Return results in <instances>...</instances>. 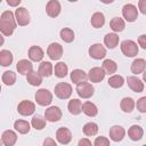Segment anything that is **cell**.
<instances>
[{"mask_svg": "<svg viewBox=\"0 0 146 146\" xmlns=\"http://www.w3.org/2000/svg\"><path fill=\"white\" fill-rule=\"evenodd\" d=\"M17 26V22L15 15L10 10H6L1 14L0 17V31L5 36H9L14 33Z\"/></svg>", "mask_w": 146, "mask_h": 146, "instance_id": "1", "label": "cell"}, {"mask_svg": "<svg viewBox=\"0 0 146 146\" xmlns=\"http://www.w3.org/2000/svg\"><path fill=\"white\" fill-rule=\"evenodd\" d=\"M55 95L59 99H67L72 95V86L66 82H59L55 86Z\"/></svg>", "mask_w": 146, "mask_h": 146, "instance_id": "2", "label": "cell"}, {"mask_svg": "<svg viewBox=\"0 0 146 146\" xmlns=\"http://www.w3.org/2000/svg\"><path fill=\"white\" fill-rule=\"evenodd\" d=\"M34 98L40 106H48L52 102V94L48 89H39L35 92Z\"/></svg>", "mask_w": 146, "mask_h": 146, "instance_id": "3", "label": "cell"}, {"mask_svg": "<svg viewBox=\"0 0 146 146\" xmlns=\"http://www.w3.org/2000/svg\"><path fill=\"white\" fill-rule=\"evenodd\" d=\"M121 51L127 57H135L138 54V46L132 40H123L121 42Z\"/></svg>", "mask_w": 146, "mask_h": 146, "instance_id": "4", "label": "cell"}, {"mask_svg": "<svg viewBox=\"0 0 146 146\" xmlns=\"http://www.w3.org/2000/svg\"><path fill=\"white\" fill-rule=\"evenodd\" d=\"M95 92V88L91 83L84 81V82H81L79 84H76V94L79 95V97L81 98H84V99H88L90 98Z\"/></svg>", "mask_w": 146, "mask_h": 146, "instance_id": "5", "label": "cell"}, {"mask_svg": "<svg viewBox=\"0 0 146 146\" xmlns=\"http://www.w3.org/2000/svg\"><path fill=\"white\" fill-rule=\"evenodd\" d=\"M122 16L127 22H135L138 17V10L137 7L132 3H127L122 8Z\"/></svg>", "mask_w": 146, "mask_h": 146, "instance_id": "6", "label": "cell"}, {"mask_svg": "<svg viewBox=\"0 0 146 146\" xmlns=\"http://www.w3.org/2000/svg\"><path fill=\"white\" fill-rule=\"evenodd\" d=\"M15 18L16 22L19 26H25L30 23V14L26 8L24 7H18L15 11Z\"/></svg>", "mask_w": 146, "mask_h": 146, "instance_id": "7", "label": "cell"}, {"mask_svg": "<svg viewBox=\"0 0 146 146\" xmlns=\"http://www.w3.org/2000/svg\"><path fill=\"white\" fill-rule=\"evenodd\" d=\"M47 55L50 59L52 60H57L63 56V46L57 43V42H52L48 46L47 49Z\"/></svg>", "mask_w": 146, "mask_h": 146, "instance_id": "8", "label": "cell"}, {"mask_svg": "<svg viewBox=\"0 0 146 146\" xmlns=\"http://www.w3.org/2000/svg\"><path fill=\"white\" fill-rule=\"evenodd\" d=\"M17 111L21 115L29 116V115H32L34 113L35 105H34V103H32L30 100H22L17 106Z\"/></svg>", "mask_w": 146, "mask_h": 146, "instance_id": "9", "label": "cell"}, {"mask_svg": "<svg viewBox=\"0 0 146 146\" xmlns=\"http://www.w3.org/2000/svg\"><path fill=\"white\" fill-rule=\"evenodd\" d=\"M44 117L49 122H57L62 119V110L58 106H50L44 111Z\"/></svg>", "mask_w": 146, "mask_h": 146, "instance_id": "10", "label": "cell"}, {"mask_svg": "<svg viewBox=\"0 0 146 146\" xmlns=\"http://www.w3.org/2000/svg\"><path fill=\"white\" fill-rule=\"evenodd\" d=\"M88 52H89V56L94 59H103L106 56V49L100 43H95L90 46Z\"/></svg>", "mask_w": 146, "mask_h": 146, "instance_id": "11", "label": "cell"}, {"mask_svg": "<svg viewBox=\"0 0 146 146\" xmlns=\"http://www.w3.org/2000/svg\"><path fill=\"white\" fill-rule=\"evenodd\" d=\"M105 74L106 73H105V71H104L103 67L96 66V67H92V68L89 70V72H88V79L91 82H94V83H99L100 81L104 80Z\"/></svg>", "mask_w": 146, "mask_h": 146, "instance_id": "12", "label": "cell"}, {"mask_svg": "<svg viewBox=\"0 0 146 146\" xmlns=\"http://www.w3.org/2000/svg\"><path fill=\"white\" fill-rule=\"evenodd\" d=\"M56 139L59 144L62 145H67L71 140H72V133L71 131L65 128V127H60L57 129L56 131Z\"/></svg>", "mask_w": 146, "mask_h": 146, "instance_id": "13", "label": "cell"}, {"mask_svg": "<svg viewBox=\"0 0 146 146\" xmlns=\"http://www.w3.org/2000/svg\"><path fill=\"white\" fill-rule=\"evenodd\" d=\"M60 10H62V6L58 0H49L46 5V13L49 17L52 18L57 17L60 14Z\"/></svg>", "mask_w": 146, "mask_h": 146, "instance_id": "14", "label": "cell"}, {"mask_svg": "<svg viewBox=\"0 0 146 146\" xmlns=\"http://www.w3.org/2000/svg\"><path fill=\"white\" fill-rule=\"evenodd\" d=\"M125 136V130L121 125H113L110 129V138L113 141H121Z\"/></svg>", "mask_w": 146, "mask_h": 146, "instance_id": "15", "label": "cell"}, {"mask_svg": "<svg viewBox=\"0 0 146 146\" xmlns=\"http://www.w3.org/2000/svg\"><path fill=\"white\" fill-rule=\"evenodd\" d=\"M1 141L5 146H13L17 141V135L13 130H6L1 135Z\"/></svg>", "mask_w": 146, "mask_h": 146, "instance_id": "16", "label": "cell"}, {"mask_svg": "<svg viewBox=\"0 0 146 146\" xmlns=\"http://www.w3.org/2000/svg\"><path fill=\"white\" fill-rule=\"evenodd\" d=\"M127 83H128L129 88L135 92H141L144 90V83L137 76H128L127 78Z\"/></svg>", "mask_w": 146, "mask_h": 146, "instance_id": "17", "label": "cell"}, {"mask_svg": "<svg viewBox=\"0 0 146 146\" xmlns=\"http://www.w3.org/2000/svg\"><path fill=\"white\" fill-rule=\"evenodd\" d=\"M71 80H72V82L73 83H75V84H79V83H81V82H84V81H87V79H88V74L83 71V70H80V68H75V70H73L72 72H71Z\"/></svg>", "mask_w": 146, "mask_h": 146, "instance_id": "18", "label": "cell"}, {"mask_svg": "<svg viewBox=\"0 0 146 146\" xmlns=\"http://www.w3.org/2000/svg\"><path fill=\"white\" fill-rule=\"evenodd\" d=\"M43 56H44V52L39 46H32L29 49V58L32 62H41Z\"/></svg>", "mask_w": 146, "mask_h": 146, "instance_id": "19", "label": "cell"}, {"mask_svg": "<svg viewBox=\"0 0 146 146\" xmlns=\"http://www.w3.org/2000/svg\"><path fill=\"white\" fill-rule=\"evenodd\" d=\"M16 68L18 71L19 74H23V75H27L32 70H33V65L30 60L27 59H21L17 62V65H16Z\"/></svg>", "mask_w": 146, "mask_h": 146, "instance_id": "20", "label": "cell"}, {"mask_svg": "<svg viewBox=\"0 0 146 146\" xmlns=\"http://www.w3.org/2000/svg\"><path fill=\"white\" fill-rule=\"evenodd\" d=\"M143 135H144V130L140 125H137V124H133L129 128L128 130V136L131 140L133 141H137V140H140L143 138Z\"/></svg>", "mask_w": 146, "mask_h": 146, "instance_id": "21", "label": "cell"}, {"mask_svg": "<svg viewBox=\"0 0 146 146\" xmlns=\"http://www.w3.org/2000/svg\"><path fill=\"white\" fill-rule=\"evenodd\" d=\"M119 35L114 32V33H107L104 38V44L108 48V49H114L117 44H119Z\"/></svg>", "mask_w": 146, "mask_h": 146, "instance_id": "22", "label": "cell"}, {"mask_svg": "<svg viewBox=\"0 0 146 146\" xmlns=\"http://www.w3.org/2000/svg\"><path fill=\"white\" fill-rule=\"evenodd\" d=\"M146 68V60L143 58H136L131 63V72L133 74H140Z\"/></svg>", "mask_w": 146, "mask_h": 146, "instance_id": "23", "label": "cell"}, {"mask_svg": "<svg viewBox=\"0 0 146 146\" xmlns=\"http://www.w3.org/2000/svg\"><path fill=\"white\" fill-rule=\"evenodd\" d=\"M42 78H43V76H42L39 72H35V71H33V70L26 75L27 82H29L31 86H33V87L40 86V84L42 83Z\"/></svg>", "mask_w": 146, "mask_h": 146, "instance_id": "24", "label": "cell"}, {"mask_svg": "<svg viewBox=\"0 0 146 146\" xmlns=\"http://www.w3.org/2000/svg\"><path fill=\"white\" fill-rule=\"evenodd\" d=\"M67 108L72 115H79L82 112V103L80 99H71L68 102Z\"/></svg>", "mask_w": 146, "mask_h": 146, "instance_id": "25", "label": "cell"}, {"mask_svg": "<svg viewBox=\"0 0 146 146\" xmlns=\"http://www.w3.org/2000/svg\"><path fill=\"white\" fill-rule=\"evenodd\" d=\"M82 112L87 115V116H90V117H94L98 114V108L97 106L91 103V102H84L82 104Z\"/></svg>", "mask_w": 146, "mask_h": 146, "instance_id": "26", "label": "cell"}, {"mask_svg": "<svg viewBox=\"0 0 146 146\" xmlns=\"http://www.w3.org/2000/svg\"><path fill=\"white\" fill-rule=\"evenodd\" d=\"M52 71H54V66L50 62H41V64L39 65V70H38V72L43 78H49L52 74Z\"/></svg>", "mask_w": 146, "mask_h": 146, "instance_id": "27", "label": "cell"}, {"mask_svg": "<svg viewBox=\"0 0 146 146\" xmlns=\"http://www.w3.org/2000/svg\"><path fill=\"white\" fill-rule=\"evenodd\" d=\"M135 106H136V103H135V100L131 97H124V98H122V100L120 103L121 110L123 112H125V113L132 112L133 108H135Z\"/></svg>", "mask_w": 146, "mask_h": 146, "instance_id": "28", "label": "cell"}, {"mask_svg": "<svg viewBox=\"0 0 146 146\" xmlns=\"http://www.w3.org/2000/svg\"><path fill=\"white\" fill-rule=\"evenodd\" d=\"M90 23H91V25H92L95 29H99V27H102V26L105 24V16H104V14L100 13V11L95 13V14L91 16Z\"/></svg>", "mask_w": 146, "mask_h": 146, "instance_id": "29", "label": "cell"}, {"mask_svg": "<svg viewBox=\"0 0 146 146\" xmlns=\"http://www.w3.org/2000/svg\"><path fill=\"white\" fill-rule=\"evenodd\" d=\"M110 26L114 32H122L125 27V23L121 17H114L111 19Z\"/></svg>", "mask_w": 146, "mask_h": 146, "instance_id": "30", "label": "cell"}, {"mask_svg": "<svg viewBox=\"0 0 146 146\" xmlns=\"http://www.w3.org/2000/svg\"><path fill=\"white\" fill-rule=\"evenodd\" d=\"M14 128L22 135H25L30 131V123L25 120H17L14 122Z\"/></svg>", "mask_w": 146, "mask_h": 146, "instance_id": "31", "label": "cell"}, {"mask_svg": "<svg viewBox=\"0 0 146 146\" xmlns=\"http://www.w3.org/2000/svg\"><path fill=\"white\" fill-rule=\"evenodd\" d=\"M13 59H14V56L9 50L3 49L0 51V64L2 66H9L13 63Z\"/></svg>", "mask_w": 146, "mask_h": 146, "instance_id": "32", "label": "cell"}, {"mask_svg": "<svg viewBox=\"0 0 146 146\" xmlns=\"http://www.w3.org/2000/svg\"><path fill=\"white\" fill-rule=\"evenodd\" d=\"M54 72L57 78H65L68 72V67L64 62H58L54 67Z\"/></svg>", "mask_w": 146, "mask_h": 146, "instance_id": "33", "label": "cell"}, {"mask_svg": "<svg viewBox=\"0 0 146 146\" xmlns=\"http://www.w3.org/2000/svg\"><path fill=\"white\" fill-rule=\"evenodd\" d=\"M82 131H83V133H84L86 136H88V137L95 136V135H97V132H98V125H97V123H95V122H88V123H86V124L83 125Z\"/></svg>", "mask_w": 146, "mask_h": 146, "instance_id": "34", "label": "cell"}, {"mask_svg": "<svg viewBox=\"0 0 146 146\" xmlns=\"http://www.w3.org/2000/svg\"><path fill=\"white\" fill-rule=\"evenodd\" d=\"M102 67L104 68V71H105L106 74H113L117 70V64L114 60H112V59H105L103 62Z\"/></svg>", "mask_w": 146, "mask_h": 146, "instance_id": "35", "label": "cell"}, {"mask_svg": "<svg viewBox=\"0 0 146 146\" xmlns=\"http://www.w3.org/2000/svg\"><path fill=\"white\" fill-rule=\"evenodd\" d=\"M46 117L43 119L41 115H34L31 120V125L35 129V130H42L46 127Z\"/></svg>", "mask_w": 146, "mask_h": 146, "instance_id": "36", "label": "cell"}, {"mask_svg": "<svg viewBox=\"0 0 146 146\" xmlns=\"http://www.w3.org/2000/svg\"><path fill=\"white\" fill-rule=\"evenodd\" d=\"M107 82H108V86L110 87L116 89V88H121L124 84V79H123V76H121L119 74H114V75H112L108 79Z\"/></svg>", "mask_w": 146, "mask_h": 146, "instance_id": "37", "label": "cell"}, {"mask_svg": "<svg viewBox=\"0 0 146 146\" xmlns=\"http://www.w3.org/2000/svg\"><path fill=\"white\" fill-rule=\"evenodd\" d=\"M59 35H60V39L64 42H67V43H70L74 40V32H73V30H71L68 27L62 29L60 32H59Z\"/></svg>", "mask_w": 146, "mask_h": 146, "instance_id": "38", "label": "cell"}, {"mask_svg": "<svg viewBox=\"0 0 146 146\" xmlns=\"http://www.w3.org/2000/svg\"><path fill=\"white\" fill-rule=\"evenodd\" d=\"M1 80L6 86H13L16 82V73H14L13 71H6L3 72Z\"/></svg>", "mask_w": 146, "mask_h": 146, "instance_id": "39", "label": "cell"}, {"mask_svg": "<svg viewBox=\"0 0 146 146\" xmlns=\"http://www.w3.org/2000/svg\"><path fill=\"white\" fill-rule=\"evenodd\" d=\"M136 106H137V110H138L140 113H146V96L140 97V98L137 100Z\"/></svg>", "mask_w": 146, "mask_h": 146, "instance_id": "40", "label": "cell"}, {"mask_svg": "<svg viewBox=\"0 0 146 146\" xmlns=\"http://www.w3.org/2000/svg\"><path fill=\"white\" fill-rule=\"evenodd\" d=\"M94 145L95 146H108L110 145V140L104 137V136H100V137H97L94 141Z\"/></svg>", "mask_w": 146, "mask_h": 146, "instance_id": "41", "label": "cell"}, {"mask_svg": "<svg viewBox=\"0 0 146 146\" xmlns=\"http://www.w3.org/2000/svg\"><path fill=\"white\" fill-rule=\"evenodd\" d=\"M138 44L143 49H146V34H141L138 36Z\"/></svg>", "mask_w": 146, "mask_h": 146, "instance_id": "42", "label": "cell"}, {"mask_svg": "<svg viewBox=\"0 0 146 146\" xmlns=\"http://www.w3.org/2000/svg\"><path fill=\"white\" fill-rule=\"evenodd\" d=\"M138 8L141 14L146 15V0H139L138 2Z\"/></svg>", "mask_w": 146, "mask_h": 146, "instance_id": "43", "label": "cell"}, {"mask_svg": "<svg viewBox=\"0 0 146 146\" xmlns=\"http://www.w3.org/2000/svg\"><path fill=\"white\" fill-rule=\"evenodd\" d=\"M79 146H91V141L87 138H83V139H80L79 143H78Z\"/></svg>", "mask_w": 146, "mask_h": 146, "instance_id": "44", "label": "cell"}, {"mask_svg": "<svg viewBox=\"0 0 146 146\" xmlns=\"http://www.w3.org/2000/svg\"><path fill=\"white\" fill-rule=\"evenodd\" d=\"M6 1H7V3H8L10 7H17V6L21 3L22 0H6Z\"/></svg>", "mask_w": 146, "mask_h": 146, "instance_id": "45", "label": "cell"}, {"mask_svg": "<svg viewBox=\"0 0 146 146\" xmlns=\"http://www.w3.org/2000/svg\"><path fill=\"white\" fill-rule=\"evenodd\" d=\"M43 145H44V146H48V145H50V146H56V141H55L54 139H51V138H47V139L43 141Z\"/></svg>", "mask_w": 146, "mask_h": 146, "instance_id": "46", "label": "cell"}, {"mask_svg": "<svg viewBox=\"0 0 146 146\" xmlns=\"http://www.w3.org/2000/svg\"><path fill=\"white\" fill-rule=\"evenodd\" d=\"M103 3H105V5H108V3H112L114 0H100Z\"/></svg>", "mask_w": 146, "mask_h": 146, "instance_id": "47", "label": "cell"}, {"mask_svg": "<svg viewBox=\"0 0 146 146\" xmlns=\"http://www.w3.org/2000/svg\"><path fill=\"white\" fill-rule=\"evenodd\" d=\"M143 79H144V81L146 82V71L143 72Z\"/></svg>", "mask_w": 146, "mask_h": 146, "instance_id": "48", "label": "cell"}, {"mask_svg": "<svg viewBox=\"0 0 146 146\" xmlns=\"http://www.w3.org/2000/svg\"><path fill=\"white\" fill-rule=\"evenodd\" d=\"M68 1H71V2H76L78 0H68Z\"/></svg>", "mask_w": 146, "mask_h": 146, "instance_id": "49", "label": "cell"}]
</instances>
